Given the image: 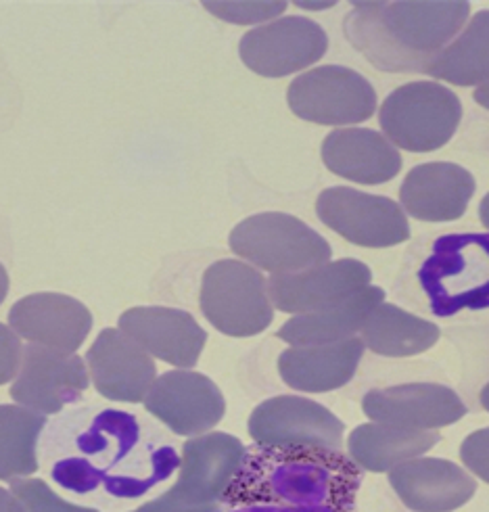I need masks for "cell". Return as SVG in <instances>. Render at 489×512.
Masks as SVG:
<instances>
[{"label":"cell","instance_id":"cell-1","mask_svg":"<svg viewBox=\"0 0 489 512\" xmlns=\"http://www.w3.org/2000/svg\"><path fill=\"white\" fill-rule=\"evenodd\" d=\"M147 427L130 412L92 410L84 423L67 421L46 441L49 475L78 498L138 500L180 469L174 446L147 437Z\"/></svg>","mask_w":489,"mask_h":512},{"label":"cell","instance_id":"cell-2","mask_svg":"<svg viewBox=\"0 0 489 512\" xmlns=\"http://www.w3.org/2000/svg\"><path fill=\"white\" fill-rule=\"evenodd\" d=\"M364 471L341 450L258 446L245 452L222 506L354 510Z\"/></svg>","mask_w":489,"mask_h":512},{"label":"cell","instance_id":"cell-3","mask_svg":"<svg viewBox=\"0 0 489 512\" xmlns=\"http://www.w3.org/2000/svg\"><path fill=\"white\" fill-rule=\"evenodd\" d=\"M471 17L464 0H375L354 3L343 32L381 72H427Z\"/></svg>","mask_w":489,"mask_h":512},{"label":"cell","instance_id":"cell-4","mask_svg":"<svg viewBox=\"0 0 489 512\" xmlns=\"http://www.w3.org/2000/svg\"><path fill=\"white\" fill-rule=\"evenodd\" d=\"M418 285L439 318L489 308V232L439 237L418 268Z\"/></svg>","mask_w":489,"mask_h":512},{"label":"cell","instance_id":"cell-5","mask_svg":"<svg viewBox=\"0 0 489 512\" xmlns=\"http://www.w3.org/2000/svg\"><path fill=\"white\" fill-rule=\"evenodd\" d=\"M462 120L456 92L439 82H410L395 88L379 109V124L395 149L431 153L446 147Z\"/></svg>","mask_w":489,"mask_h":512},{"label":"cell","instance_id":"cell-6","mask_svg":"<svg viewBox=\"0 0 489 512\" xmlns=\"http://www.w3.org/2000/svg\"><path fill=\"white\" fill-rule=\"evenodd\" d=\"M239 258L274 274H295L331 262L333 249L322 235L295 216L266 212L239 222L230 232Z\"/></svg>","mask_w":489,"mask_h":512},{"label":"cell","instance_id":"cell-7","mask_svg":"<svg viewBox=\"0 0 489 512\" xmlns=\"http://www.w3.org/2000/svg\"><path fill=\"white\" fill-rule=\"evenodd\" d=\"M199 304L207 322L228 337H255L274 320L264 274L239 260H220L205 270Z\"/></svg>","mask_w":489,"mask_h":512},{"label":"cell","instance_id":"cell-8","mask_svg":"<svg viewBox=\"0 0 489 512\" xmlns=\"http://www.w3.org/2000/svg\"><path fill=\"white\" fill-rule=\"evenodd\" d=\"M287 103L299 120L320 126H352L372 118L377 92L356 69L322 65L295 78Z\"/></svg>","mask_w":489,"mask_h":512},{"label":"cell","instance_id":"cell-9","mask_svg":"<svg viewBox=\"0 0 489 512\" xmlns=\"http://www.w3.org/2000/svg\"><path fill=\"white\" fill-rule=\"evenodd\" d=\"M316 214L339 237L360 247L385 249L410 239V224L398 203L349 186L322 191Z\"/></svg>","mask_w":489,"mask_h":512},{"label":"cell","instance_id":"cell-10","mask_svg":"<svg viewBox=\"0 0 489 512\" xmlns=\"http://www.w3.org/2000/svg\"><path fill=\"white\" fill-rule=\"evenodd\" d=\"M345 425L322 404L278 395L262 402L249 416V435L258 446L341 450Z\"/></svg>","mask_w":489,"mask_h":512},{"label":"cell","instance_id":"cell-11","mask_svg":"<svg viewBox=\"0 0 489 512\" xmlns=\"http://www.w3.org/2000/svg\"><path fill=\"white\" fill-rule=\"evenodd\" d=\"M329 51V36L316 21L291 15L249 30L239 44L243 63L264 78L301 72Z\"/></svg>","mask_w":489,"mask_h":512},{"label":"cell","instance_id":"cell-12","mask_svg":"<svg viewBox=\"0 0 489 512\" xmlns=\"http://www.w3.org/2000/svg\"><path fill=\"white\" fill-rule=\"evenodd\" d=\"M90 385L86 360L44 345H23V358L11 385V398L38 414H57L76 404Z\"/></svg>","mask_w":489,"mask_h":512},{"label":"cell","instance_id":"cell-13","mask_svg":"<svg viewBox=\"0 0 489 512\" xmlns=\"http://www.w3.org/2000/svg\"><path fill=\"white\" fill-rule=\"evenodd\" d=\"M245 452L243 441L228 433L191 437L182 446L178 481L166 496L184 506L222 504L241 469Z\"/></svg>","mask_w":489,"mask_h":512},{"label":"cell","instance_id":"cell-14","mask_svg":"<svg viewBox=\"0 0 489 512\" xmlns=\"http://www.w3.org/2000/svg\"><path fill=\"white\" fill-rule=\"evenodd\" d=\"M145 408L172 433L199 437L222 421L226 402L209 377L193 370H170L151 385Z\"/></svg>","mask_w":489,"mask_h":512},{"label":"cell","instance_id":"cell-15","mask_svg":"<svg viewBox=\"0 0 489 512\" xmlns=\"http://www.w3.org/2000/svg\"><path fill=\"white\" fill-rule=\"evenodd\" d=\"M370 278L366 264L345 258L304 272L274 274L268 281V295L276 310L295 316L312 314L343 304L370 287Z\"/></svg>","mask_w":489,"mask_h":512},{"label":"cell","instance_id":"cell-16","mask_svg":"<svg viewBox=\"0 0 489 512\" xmlns=\"http://www.w3.org/2000/svg\"><path fill=\"white\" fill-rule=\"evenodd\" d=\"M362 410L372 423L414 431L448 427L467 414V406L454 389L435 383L372 389L364 395Z\"/></svg>","mask_w":489,"mask_h":512},{"label":"cell","instance_id":"cell-17","mask_svg":"<svg viewBox=\"0 0 489 512\" xmlns=\"http://www.w3.org/2000/svg\"><path fill=\"white\" fill-rule=\"evenodd\" d=\"M97 391L111 402L141 404L157 379L153 358L122 329H105L86 354Z\"/></svg>","mask_w":489,"mask_h":512},{"label":"cell","instance_id":"cell-18","mask_svg":"<svg viewBox=\"0 0 489 512\" xmlns=\"http://www.w3.org/2000/svg\"><path fill=\"white\" fill-rule=\"evenodd\" d=\"M9 327L30 343L76 354L90 335L92 314L69 295L36 293L9 310Z\"/></svg>","mask_w":489,"mask_h":512},{"label":"cell","instance_id":"cell-19","mask_svg":"<svg viewBox=\"0 0 489 512\" xmlns=\"http://www.w3.org/2000/svg\"><path fill=\"white\" fill-rule=\"evenodd\" d=\"M132 341L161 362L191 370L207 343V333L184 310L141 306L120 316V327Z\"/></svg>","mask_w":489,"mask_h":512},{"label":"cell","instance_id":"cell-20","mask_svg":"<svg viewBox=\"0 0 489 512\" xmlns=\"http://www.w3.org/2000/svg\"><path fill=\"white\" fill-rule=\"evenodd\" d=\"M389 483L398 498L414 512H452L467 504L477 481L444 458H414L389 471Z\"/></svg>","mask_w":489,"mask_h":512},{"label":"cell","instance_id":"cell-21","mask_svg":"<svg viewBox=\"0 0 489 512\" xmlns=\"http://www.w3.org/2000/svg\"><path fill=\"white\" fill-rule=\"evenodd\" d=\"M475 178L456 164H423L412 168L402 186L404 214L421 222H454L467 212L475 195Z\"/></svg>","mask_w":489,"mask_h":512},{"label":"cell","instance_id":"cell-22","mask_svg":"<svg viewBox=\"0 0 489 512\" xmlns=\"http://www.w3.org/2000/svg\"><path fill=\"white\" fill-rule=\"evenodd\" d=\"M322 161L339 178L364 186L385 184L402 170V155L387 136L368 128L333 130L322 143Z\"/></svg>","mask_w":489,"mask_h":512},{"label":"cell","instance_id":"cell-23","mask_svg":"<svg viewBox=\"0 0 489 512\" xmlns=\"http://www.w3.org/2000/svg\"><path fill=\"white\" fill-rule=\"evenodd\" d=\"M362 356L364 343L358 337L331 345L291 347L278 358V372L291 389L326 393L354 379Z\"/></svg>","mask_w":489,"mask_h":512},{"label":"cell","instance_id":"cell-24","mask_svg":"<svg viewBox=\"0 0 489 512\" xmlns=\"http://www.w3.org/2000/svg\"><path fill=\"white\" fill-rule=\"evenodd\" d=\"M383 297V289L366 287L329 310L293 316L278 329L276 337L293 347L331 345L354 339L362 331L368 316L383 304Z\"/></svg>","mask_w":489,"mask_h":512},{"label":"cell","instance_id":"cell-25","mask_svg":"<svg viewBox=\"0 0 489 512\" xmlns=\"http://www.w3.org/2000/svg\"><path fill=\"white\" fill-rule=\"evenodd\" d=\"M441 441L435 431L400 429L379 423L360 425L347 439V452L362 471L389 473L402 462L425 456Z\"/></svg>","mask_w":489,"mask_h":512},{"label":"cell","instance_id":"cell-26","mask_svg":"<svg viewBox=\"0 0 489 512\" xmlns=\"http://www.w3.org/2000/svg\"><path fill=\"white\" fill-rule=\"evenodd\" d=\"M360 333L364 347L387 358L418 356L439 339L437 324L393 304H381L368 316Z\"/></svg>","mask_w":489,"mask_h":512},{"label":"cell","instance_id":"cell-27","mask_svg":"<svg viewBox=\"0 0 489 512\" xmlns=\"http://www.w3.org/2000/svg\"><path fill=\"white\" fill-rule=\"evenodd\" d=\"M425 74L462 88H479L489 82V9L475 13L467 21Z\"/></svg>","mask_w":489,"mask_h":512},{"label":"cell","instance_id":"cell-28","mask_svg":"<svg viewBox=\"0 0 489 512\" xmlns=\"http://www.w3.org/2000/svg\"><path fill=\"white\" fill-rule=\"evenodd\" d=\"M46 416L23 406H0V479L13 481L38 473V441Z\"/></svg>","mask_w":489,"mask_h":512},{"label":"cell","instance_id":"cell-29","mask_svg":"<svg viewBox=\"0 0 489 512\" xmlns=\"http://www.w3.org/2000/svg\"><path fill=\"white\" fill-rule=\"evenodd\" d=\"M11 492L26 506L28 512H101L90 506H80L59 498L42 479L19 477L9 481Z\"/></svg>","mask_w":489,"mask_h":512},{"label":"cell","instance_id":"cell-30","mask_svg":"<svg viewBox=\"0 0 489 512\" xmlns=\"http://www.w3.org/2000/svg\"><path fill=\"white\" fill-rule=\"evenodd\" d=\"M203 7L230 23H239V26H251V23H260L283 15L287 3H203Z\"/></svg>","mask_w":489,"mask_h":512},{"label":"cell","instance_id":"cell-31","mask_svg":"<svg viewBox=\"0 0 489 512\" xmlns=\"http://www.w3.org/2000/svg\"><path fill=\"white\" fill-rule=\"evenodd\" d=\"M460 460L475 477L489 483V427L471 433L462 441Z\"/></svg>","mask_w":489,"mask_h":512},{"label":"cell","instance_id":"cell-32","mask_svg":"<svg viewBox=\"0 0 489 512\" xmlns=\"http://www.w3.org/2000/svg\"><path fill=\"white\" fill-rule=\"evenodd\" d=\"M21 358V337L11 327H7V324L0 322V385H7L17 377Z\"/></svg>","mask_w":489,"mask_h":512},{"label":"cell","instance_id":"cell-33","mask_svg":"<svg viewBox=\"0 0 489 512\" xmlns=\"http://www.w3.org/2000/svg\"><path fill=\"white\" fill-rule=\"evenodd\" d=\"M228 512H354V510H337L329 506H318V508H297V506H241V508H232Z\"/></svg>","mask_w":489,"mask_h":512},{"label":"cell","instance_id":"cell-34","mask_svg":"<svg viewBox=\"0 0 489 512\" xmlns=\"http://www.w3.org/2000/svg\"><path fill=\"white\" fill-rule=\"evenodd\" d=\"M0 512H28V510L11 490L0 487Z\"/></svg>","mask_w":489,"mask_h":512},{"label":"cell","instance_id":"cell-35","mask_svg":"<svg viewBox=\"0 0 489 512\" xmlns=\"http://www.w3.org/2000/svg\"><path fill=\"white\" fill-rule=\"evenodd\" d=\"M7 293H9V274H7L5 266L0 264V304L7 299Z\"/></svg>","mask_w":489,"mask_h":512},{"label":"cell","instance_id":"cell-36","mask_svg":"<svg viewBox=\"0 0 489 512\" xmlns=\"http://www.w3.org/2000/svg\"><path fill=\"white\" fill-rule=\"evenodd\" d=\"M475 101H477L481 107L489 109V82L483 84V86H479V88L475 90Z\"/></svg>","mask_w":489,"mask_h":512},{"label":"cell","instance_id":"cell-37","mask_svg":"<svg viewBox=\"0 0 489 512\" xmlns=\"http://www.w3.org/2000/svg\"><path fill=\"white\" fill-rule=\"evenodd\" d=\"M479 218H481V224L485 228H489V193L483 197V201L479 205Z\"/></svg>","mask_w":489,"mask_h":512},{"label":"cell","instance_id":"cell-38","mask_svg":"<svg viewBox=\"0 0 489 512\" xmlns=\"http://www.w3.org/2000/svg\"><path fill=\"white\" fill-rule=\"evenodd\" d=\"M335 3H297L301 9H331Z\"/></svg>","mask_w":489,"mask_h":512},{"label":"cell","instance_id":"cell-39","mask_svg":"<svg viewBox=\"0 0 489 512\" xmlns=\"http://www.w3.org/2000/svg\"><path fill=\"white\" fill-rule=\"evenodd\" d=\"M479 400H481V406L489 412V383L483 387V391H481V395H479Z\"/></svg>","mask_w":489,"mask_h":512},{"label":"cell","instance_id":"cell-40","mask_svg":"<svg viewBox=\"0 0 489 512\" xmlns=\"http://www.w3.org/2000/svg\"><path fill=\"white\" fill-rule=\"evenodd\" d=\"M132 512H138V510H132Z\"/></svg>","mask_w":489,"mask_h":512}]
</instances>
